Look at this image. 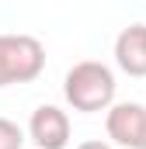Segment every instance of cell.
Returning a JSON list of instances; mask_svg holds the SVG:
<instances>
[{
	"label": "cell",
	"instance_id": "cell-1",
	"mask_svg": "<svg viewBox=\"0 0 146 149\" xmlns=\"http://www.w3.org/2000/svg\"><path fill=\"white\" fill-rule=\"evenodd\" d=\"M115 90H118L115 70L101 59H80L63 76V97L80 114L111 111L115 108Z\"/></svg>",
	"mask_w": 146,
	"mask_h": 149
},
{
	"label": "cell",
	"instance_id": "cell-2",
	"mask_svg": "<svg viewBox=\"0 0 146 149\" xmlns=\"http://www.w3.org/2000/svg\"><path fill=\"white\" fill-rule=\"evenodd\" d=\"M45 70V45L35 35H0V90L32 83Z\"/></svg>",
	"mask_w": 146,
	"mask_h": 149
},
{
	"label": "cell",
	"instance_id": "cell-3",
	"mask_svg": "<svg viewBox=\"0 0 146 149\" xmlns=\"http://www.w3.org/2000/svg\"><path fill=\"white\" fill-rule=\"evenodd\" d=\"M108 139L122 149H143L146 142V104L139 101H115V108L105 114Z\"/></svg>",
	"mask_w": 146,
	"mask_h": 149
},
{
	"label": "cell",
	"instance_id": "cell-4",
	"mask_svg": "<svg viewBox=\"0 0 146 149\" xmlns=\"http://www.w3.org/2000/svg\"><path fill=\"white\" fill-rule=\"evenodd\" d=\"M28 139L38 149H66L70 146V114L56 104H38L28 121Z\"/></svg>",
	"mask_w": 146,
	"mask_h": 149
},
{
	"label": "cell",
	"instance_id": "cell-5",
	"mask_svg": "<svg viewBox=\"0 0 146 149\" xmlns=\"http://www.w3.org/2000/svg\"><path fill=\"white\" fill-rule=\"evenodd\" d=\"M115 66L129 76H146V24L136 21L115 38Z\"/></svg>",
	"mask_w": 146,
	"mask_h": 149
},
{
	"label": "cell",
	"instance_id": "cell-6",
	"mask_svg": "<svg viewBox=\"0 0 146 149\" xmlns=\"http://www.w3.org/2000/svg\"><path fill=\"white\" fill-rule=\"evenodd\" d=\"M25 146V132L18 121L11 118H0V149H21Z\"/></svg>",
	"mask_w": 146,
	"mask_h": 149
},
{
	"label": "cell",
	"instance_id": "cell-7",
	"mask_svg": "<svg viewBox=\"0 0 146 149\" xmlns=\"http://www.w3.org/2000/svg\"><path fill=\"white\" fill-rule=\"evenodd\" d=\"M77 149H111V142H105V139H87V142H80Z\"/></svg>",
	"mask_w": 146,
	"mask_h": 149
},
{
	"label": "cell",
	"instance_id": "cell-8",
	"mask_svg": "<svg viewBox=\"0 0 146 149\" xmlns=\"http://www.w3.org/2000/svg\"><path fill=\"white\" fill-rule=\"evenodd\" d=\"M143 149H146V142H143Z\"/></svg>",
	"mask_w": 146,
	"mask_h": 149
}]
</instances>
